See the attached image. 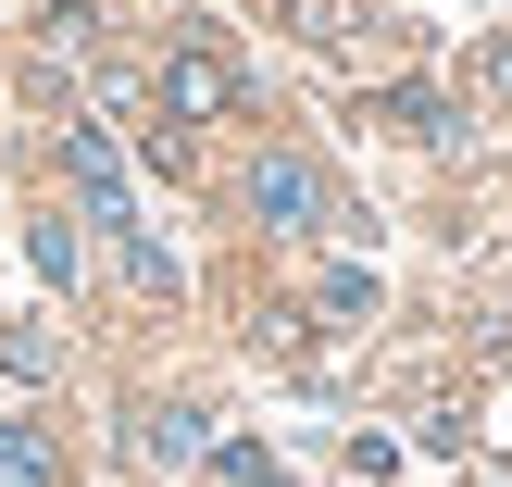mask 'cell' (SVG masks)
<instances>
[{
  "label": "cell",
  "mask_w": 512,
  "mask_h": 487,
  "mask_svg": "<svg viewBox=\"0 0 512 487\" xmlns=\"http://www.w3.org/2000/svg\"><path fill=\"white\" fill-rule=\"evenodd\" d=\"M250 225H275V238H325V225H363V213H338L325 163H300V150H263V163H250Z\"/></svg>",
  "instance_id": "6da1fadb"
},
{
  "label": "cell",
  "mask_w": 512,
  "mask_h": 487,
  "mask_svg": "<svg viewBox=\"0 0 512 487\" xmlns=\"http://www.w3.org/2000/svg\"><path fill=\"white\" fill-rule=\"evenodd\" d=\"M163 113H175V125H225V113H250L238 50H225V38H175V50H163Z\"/></svg>",
  "instance_id": "7a4b0ae2"
},
{
  "label": "cell",
  "mask_w": 512,
  "mask_h": 487,
  "mask_svg": "<svg viewBox=\"0 0 512 487\" xmlns=\"http://www.w3.org/2000/svg\"><path fill=\"white\" fill-rule=\"evenodd\" d=\"M63 175H75V200H88V225L138 238V200H125V150L100 138V125H63Z\"/></svg>",
  "instance_id": "3957f363"
},
{
  "label": "cell",
  "mask_w": 512,
  "mask_h": 487,
  "mask_svg": "<svg viewBox=\"0 0 512 487\" xmlns=\"http://www.w3.org/2000/svg\"><path fill=\"white\" fill-rule=\"evenodd\" d=\"M138 450H150V463H200V450H213V413H188V400H163V413L138 425Z\"/></svg>",
  "instance_id": "277c9868"
},
{
  "label": "cell",
  "mask_w": 512,
  "mask_h": 487,
  "mask_svg": "<svg viewBox=\"0 0 512 487\" xmlns=\"http://www.w3.org/2000/svg\"><path fill=\"white\" fill-rule=\"evenodd\" d=\"M0 487H63V450L38 425H0Z\"/></svg>",
  "instance_id": "5b68a950"
},
{
  "label": "cell",
  "mask_w": 512,
  "mask_h": 487,
  "mask_svg": "<svg viewBox=\"0 0 512 487\" xmlns=\"http://www.w3.org/2000/svg\"><path fill=\"white\" fill-rule=\"evenodd\" d=\"M388 125L400 138H450V100L438 88H388Z\"/></svg>",
  "instance_id": "8992f818"
},
{
  "label": "cell",
  "mask_w": 512,
  "mask_h": 487,
  "mask_svg": "<svg viewBox=\"0 0 512 487\" xmlns=\"http://www.w3.org/2000/svg\"><path fill=\"white\" fill-rule=\"evenodd\" d=\"M25 250H38V275H50V288L75 275V225H63V213H38V225H25Z\"/></svg>",
  "instance_id": "52a82bcc"
},
{
  "label": "cell",
  "mask_w": 512,
  "mask_h": 487,
  "mask_svg": "<svg viewBox=\"0 0 512 487\" xmlns=\"http://www.w3.org/2000/svg\"><path fill=\"white\" fill-rule=\"evenodd\" d=\"M325 313L363 325V313H375V275H363V263H338V275H325Z\"/></svg>",
  "instance_id": "ba28073f"
},
{
  "label": "cell",
  "mask_w": 512,
  "mask_h": 487,
  "mask_svg": "<svg viewBox=\"0 0 512 487\" xmlns=\"http://www.w3.org/2000/svg\"><path fill=\"white\" fill-rule=\"evenodd\" d=\"M213 475H225V487H288V475H275V450H250V438L213 450Z\"/></svg>",
  "instance_id": "9c48e42d"
}]
</instances>
